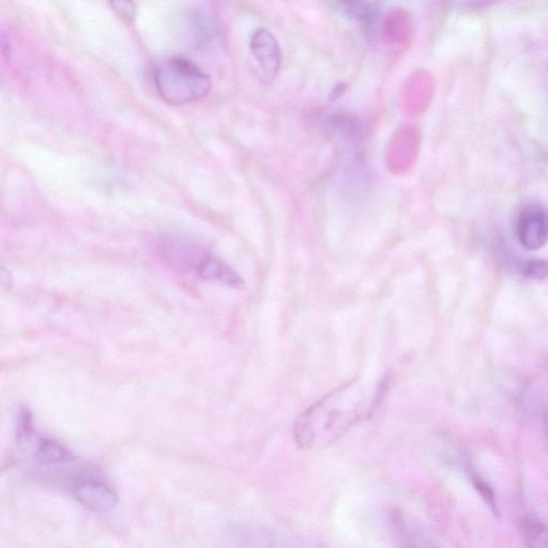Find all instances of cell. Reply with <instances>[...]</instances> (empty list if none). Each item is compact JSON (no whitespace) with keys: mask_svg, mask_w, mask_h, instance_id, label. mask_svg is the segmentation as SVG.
<instances>
[{"mask_svg":"<svg viewBox=\"0 0 548 548\" xmlns=\"http://www.w3.org/2000/svg\"><path fill=\"white\" fill-rule=\"evenodd\" d=\"M386 392L384 380L374 385L354 380L332 390L296 421L294 439L297 447L312 451L336 443L354 426L373 417Z\"/></svg>","mask_w":548,"mask_h":548,"instance_id":"6da1fadb","label":"cell"},{"mask_svg":"<svg viewBox=\"0 0 548 548\" xmlns=\"http://www.w3.org/2000/svg\"><path fill=\"white\" fill-rule=\"evenodd\" d=\"M154 82L160 97L172 105L200 101L211 90L209 75L185 57L162 60L154 71Z\"/></svg>","mask_w":548,"mask_h":548,"instance_id":"7a4b0ae2","label":"cell"},{"mask_svg":"<svg viewBox=\"0 0 548 548\" xmlns=\"http://www.w3.org/2000/svg\"><path fill=\"white\" fill-rule=\"evenodd\" d=\"M163 260L176 270L190 272L200 279L217 282L230 287H239L242 280L238 274L216 256L181 239H166L161 242Z\"/></svg>","mask_w":548,"mask_h":548,"instance_id":"3957f363","label":"cell"},{"mask_svg":"<svg viewBox=\"0 0 548 548\" xmlns=\"http://www.w3.org/2000/svg\"><path fill=\"white\" fill-rule=\"evenodd\" d=\"M516 235L529 251H538L548 242V209L540 203L522 208L516 220Z\"/></svg>","mask_w":548,"mask_h":548,"instance_id":"277c9868","label":"cell"},{"mask_svg":"<svg viewBox=\"0 0 548 548\" xmlns=\"http://www.w3.org/2000/svg\"><path fill=\"white\" fill-rule=\"evenodd\" d=\"M250 47L266 78H276L282 63L281 49L276 37L265 28L258 29L251 38Z\"/></svg>","mask_w":548,"mask_h":548,"instance_id":"5b68a950","label":"cell"},{"mask_svg":"<svg viewBox=\"0 0 548 548\" xmlns=\"http://www.w3.org/2000/svg\"><path fill=\"white\" fill-rule=\"evenodd\" d=\"M73 495L84 507L109 512L118 505V495L109 484L97 480H85L74 486Z\"/></svg>","mask_w":548,"mask_h":548,"instance_id":"8992f818","label":"cell"},{"mask_svg":"<svg viewBox=\"0 0 548 548\" xmlns=\"http://www.w3.org/2000/svg\"><path fill=\"white\" fill-rule=\"evenodd\" d=\"M522 540L527 548H548V526L534 515H525L519 522Z\"/></svg>","mask_w":548,"mask_h":548,"instance_id":"52a82bcc","label":"cell"},{"mask_svg":"<svg viewBox=\"0 0 548 548\" xmlns=\"http://www.w3.org/2000/svg\"><path fill=\"white\" fill-rule=\"evenodd\" d=\"M36 460L43 465H60L74 460L73 454L51 439H41L35 452Z\"/></svg>","mask_w":548,"mask_h":548,"instance_id":"ba28073f","label":"cell"},{"mask_svg":"<svg viewBox=\"0 0 548 548\" xmlns=\"http://www.w3.org/2000/svg\"><path fill=\"white\" fill-rule=\"evenodd\" d=\"M468 475L471 484H473L474 489L482 498L484 504L490 508L493 514L499 515L497 499L492 486L473 469H468Z\"/></svg>","mask_w":548,"mask_h":548,"instance_id":"9c48e42d","label":"cell"},{"mask_svg":"<svg viewBox=\"0 0 548 548\" xmlns=\"http://www.w3.org/2000/svg\"><path fill=\"white\" fill-rule=\"evenodd\" d=\"M343 5L349 14L365 23L371 22L376 15V8L372 3H344Z\"/></svg>","mask_w":548,"mask_h":548,"instance_id":"30bf717a","label":"cell"},{"mask_svg":"<svg viewBox=\"0 0 548 548\" xmlns=\"http://www.w3.org/2000/svg\"><path fill=\"white\" fill-rule=\"evenodd\" d=\"M525 276L530 279L544 280L548 277V264L545 261L532 260L525 264Z\"/></svg>","mask_w":548,"mask_h":548,"instance_id":"8fae6325","label":"cell"},{"mask_svg":"<svg viewBox=\"0 0 548 548\" xmlns=\"http://www.w3.org/2000/svg\"><path fill=\"white\" fill-rule=\"evenodd\" d=\"M407 546L408 548H440L432 540L417 532H410L407 537Z\"/></svg>","mask_w":548,"mask_h":548,"instance_id":"7c38bea8","label":"cell"},{"mask_svg":"<svg viewBox=\"0 0 548 548\" xmlns=\"http://www.w3.org/2000/svg\"><path fill=\"white\" fill-rule=\"evenodd\" d=\"M111 5L121 15V17H124L127 20L132 19L134 17L135 9L132 3L117 2V3H112Z\"/></svg>","mask_w":548,"mask_h":548,"instance_id":"4fadbf2b","label":"cell"}]
</instances>
